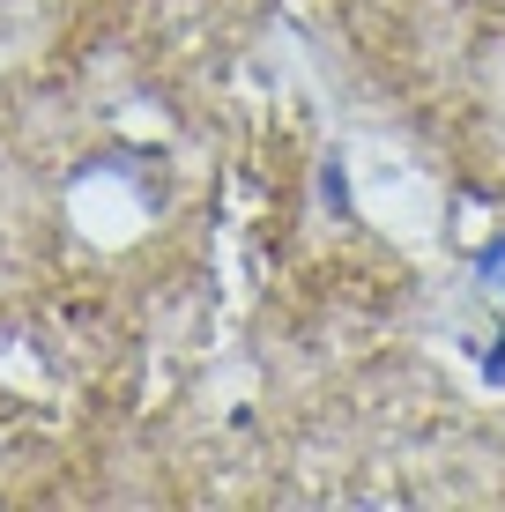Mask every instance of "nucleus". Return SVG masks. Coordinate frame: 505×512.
<instances>
[{
  "label": "nucleus",
  "mask_w": 505,
  "mask_h": 512,
  "mask_svg": "<svg viewBox=\"0 0 505 512\" xmlns=\"http://www.w3.org/2000/svg\"><path fill=\"white\" fill-rule=\"evenodd\" d=\"M320 193H327V208H335V216L350 208V171H342V156H327V164H320Z\"/></svg>",
  "instance_id": "1"
},
{
  "label": "nucleus",
  "mask_w": 505,
  "mask_h": 512,
  "mask_svg": "<svg viewBox=\"0 0 505 512\" xmlns=\"http://www.w3.org/2000/svg\"><path fill=\"white\" fill-rule=\"evenodd\" d=\"M476 275H483V282H505V238H491V245L476 253Z\"/></svg>",
  "instance_id": "2"
},
{
  "label": "nucleus",
  "mask_w": 505,
  "mask_h": 512,
  "mask_svg": "<svg viewBox=\"0 0 505 512\" xmlns=\"http://www.w3.org/2000/svg\"><path fill=\"white\" fill-rule=\"evenodd\" d=\"M491 379H505V342L491 349Z\"/></svg>",
  "instance_id": "3"
}]
</instances>
